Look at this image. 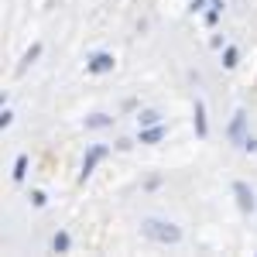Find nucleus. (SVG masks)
I'll return each instance as SVG.
<instances>
[{"mask_svg":"<svg viewBox=\"0 0 257 257\" xmlns=\"http://www.w3.org/2000/svg\"><path fill=\"white\" fill-rule=\"evenodd\" d=\"M141 233L155 243H178L182 240V230L168 219H141Z\"/></svg>","mask_w":257,"mask_h":257,"instance_id":"obj_1","label":"nucleus"},{"mask_svg":"<svg viewBox=\"0 0 257 257\" xmlns=\"http://www.w3.org/2000/svg\"><path fill=\"white\" fill-rule=\"evenodd\" d=\"M106 155H110V148H106V144H93V148H89V155H86V161H82V178L93 175V168H96Z\"/></svg>","mask_w":257,"mask_h":257,"instance_id":"obj_2","label":"nucleus"},{"mask_svg":"<svg viewBox=\"0 0 257 257\" xmlns=\"http://www.w3.org/2000/svg\"><path fill=\"white\" fill-rule=\"evenodd\" d=\"M243 131H247V113H243V110H237V113H233V123H230V141H233V144H240V148L247 144V134H243Z\"/></svg>","mask_w":257,"mask_h":257,"instance_id":"obj_3","label":"nucleus"},{"mask_svg":"<svg viewBox=\"0 0 257 257\" xmlns=\"http://www.w3.org/2000/svg\"><path fill=\"white\" fill-rule=\"evenodd\" d=\"M233 196H237V202H240V209H243V213H250V209H254V192L247 189V182H233Z\"/></svg>","mask_w":257,"mask_h":257,"instance_id":"obj_4","label":"nucleus"},{"mask_svg":"<svg viewBox=\"0 0 257 257\" xmlns=\"http://www.w3.org/2000/svg\"><path fill=\"white\" fill-rule=\"evenodd\" d=\"M110 69H113V55H106V52H99V55H93V59H89V72H110Z\"/></svg>","mask_w":257,"mask_h":257,"instance_id":"obj_5","label":"nucleus"},{"mask_svg":"<svg viewBox=\"0 0 257 257\" xmlns=\"http://www.w3.org/2000/svg\"><path fill=\"white\" fill-rule=\"evenodd\" d=\"M196 134H199V138H206V134H209V127H206V106H202V99H196Z\"/></svg>","mask_w":257,"mask_h":257,"instance_id":"obj_6","label":"nucleus"},{"mask_svg":"<svg viewBox=\"0 0 257 257\" xmlns=\"http://www.w3.org/2000/svg\"><path fill=\"white\" fill-rule=\"evenodd\" d=\"M161 138H165V127H158V123H151L148 131H141V144H155Z\"/></svg>","mask_w":257,"mask_h":257,"instance_id":"obj_7","label":"nucleus"},{"mask_svg":"<svg viewBox=\"0 0 257 257\" xmlns=\"http://www.w3.org/2000/svg\"><path fill=\"white\" fill-rule=\"evenodd\" d=\"M38 55H41V45H31V48H28V55H24V59H21V65H18V76H21V72H24V69H28L35 59H38Z\"/></svg>","mask_w":257,"mask_h":257,"instance_id":"obj_8","label":"nucleus"},{"mask_svg":"<svg viewBox=\"0 0 257 257\" xmlns=\"http://www.w3.org/2000/svg\"><path fill=\"white\" fill-rule=\"evenodd\" d=\"M69 243H72V240H69V233H65V230H59V233H55V240H52L55 254H65V250H69Z\"/></svg>","mask_w":257,"mask_h":257,"instance_id":"obj_9","label":"nucleus"},{"mask_svg":"<svg viewBox=\"0 0 257 257\" xmlns=\"http://www.w3.org/2000/svg\"><path fill=\"white\" fill-rule=\"evenodd\" d=\"M24 175H28V155H18V161H14V182H24Z\"/></svg>","mask_w":257,"mask_h":257,"instance_id":"obj_10","label":"nucleus"},{"mask_svg":"<svg viewBox=\"0 0 257 257\" xmlns=\"http://www.w3.org/2000/svg\"><path fill=\"white\" fill-rule=\"evenodd\" d=\"M113 120L106 117V113H93V117H86V127H110Z\"/></svg>","mask_w":257,"mask_h":257,"instance_id":"obj_11","label":"nucleus"},{"mask_svg":"<svg viewBox=\"0 0 257 257\" xmlns=\"http://www.w3.org/2000/svg\"><path fill=\"white\" fill-rule=\"evenodd\" d=\"M138 120H141V123H144V127H151V123H158L161 117H158V113H155V110H144V113H141Z\"/></svg>","mask_w":257,"mask_h":257,"instance_id":"obj_12","label":"nucleus"},{"mask_svg":"<svg viewBox=\"0 0 257 257\" xmlns=\"http://www.w3.org/2000/svg\"><path fill=\"white\" fill-rule=\"evenodd\" d=\"M223 65H226V69L237 65V48H226V52H223Z\"/></svg>","mask_w":257,"mask_h":257,"instance_id":"obj_13","label":"nucleus"},{"mask_svg":"<svg viewBox=\"0 0 257 257\" xmlns=\"http://www.w3.org/2000/svg\"><path fill=\"white\" fill-rule=\"evenodd\" d=\"M11 120H14V113H11V110H4V113H0V127H11Z\"/></svg>","mask_w":257,"mask_h":257,"instance_id":"obj_14","label":"nucleus"},{"mask_svg":"<svg viewBox=\"0 0 257 257\" xmlns=\"http://www.w3.org/2000/svg\"><path fill=\"white\" fill-rule=\"evenodd\" d=\"M31 202H35V206H45L48 199H45V192H31Z\"/></svg>","mask_w":257,"mask_h":257,"instance_id":"obj_15","label":"nucleus"}]
</instances>
